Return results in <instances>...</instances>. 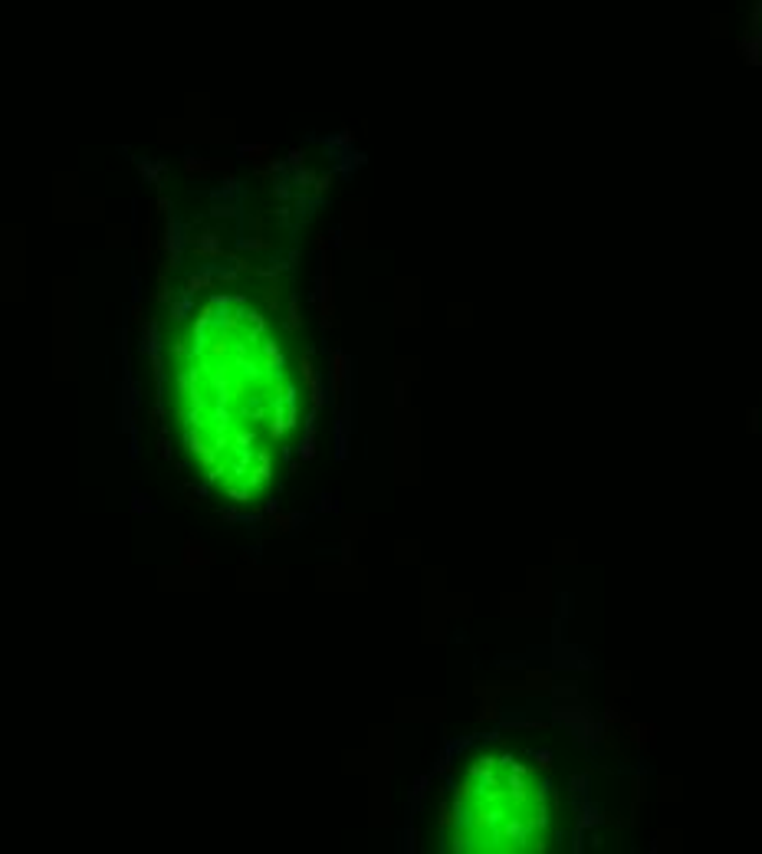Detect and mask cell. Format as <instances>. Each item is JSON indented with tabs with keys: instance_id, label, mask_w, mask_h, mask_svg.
<instances>
[{
	"instance_id": "cell-2",
	"label": "cell",
	"mask_w": 762,
	"mask_h": 854,
	"mask_svg": "<svg viewBox=\"0 0 762 854\" xmlns=\"http://www.w3.org/2000/svg\"><path fill=\"white\" fill-rule=\"evenodd\" d=\"M447 851H542L559 838V782L516 746H486L457 763L437 802Z\"/></svg>"
},
{
	"instance_id": "cell-1",
	"label": "cell",
	"mask_w": 762,
	"mask_h": 854,
	"mask_svg": "<svg viewBox=\"0 0 762 854\" xmlns=\"http://www.w3.org/2000/svg\"><path fill=\"white\" fill-rule=\"evenodd\" d=\"M181 447L227 499L254 503L283 477L302 427V388L283 342L240 300H214L175 352Z\"/></svg>"
}]
</instances>
